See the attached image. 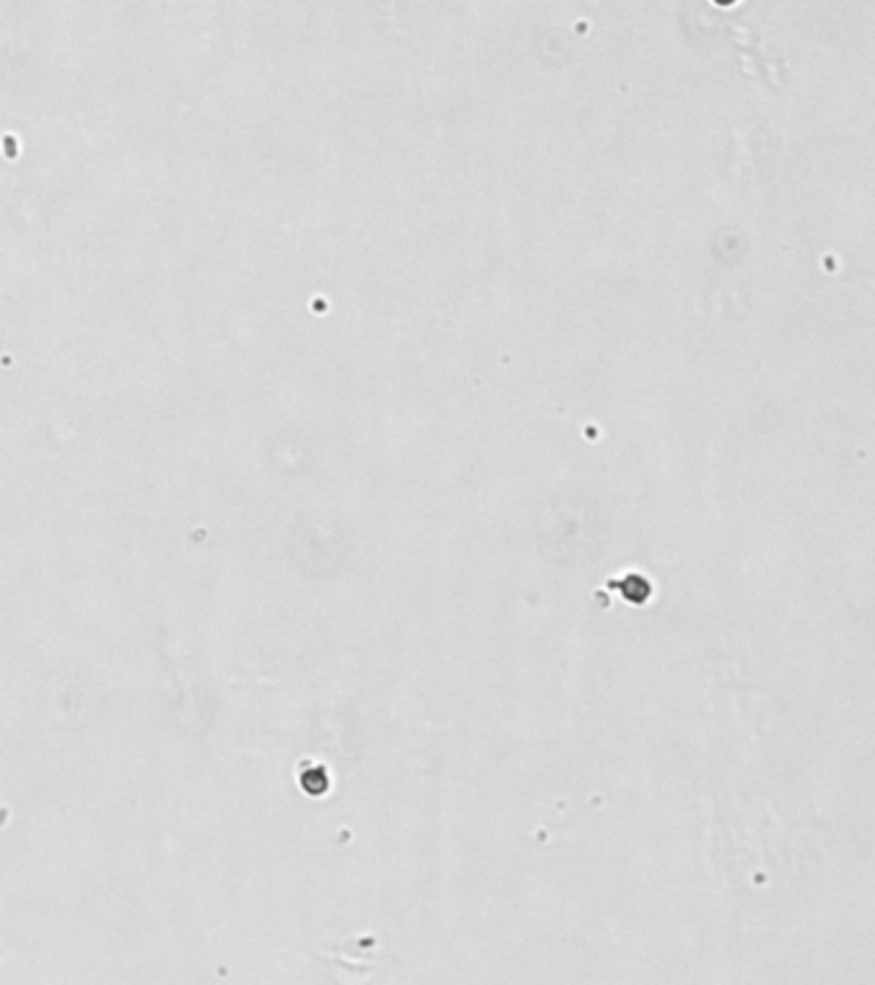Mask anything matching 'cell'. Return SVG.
Wrapping results in <instances>:
<instances>
[{
	"mask_svg": "<svg viewBox=\"0 0 875 985\" xmlns=\"http://www.w3.org/2000/svg\"><path fill=\"white\" fill-rule=\"evenodd\" d=\"M716 3H722V5H730V3H734V0H716Z\"/></svg>",
	"mask_w": 875,
	"mask_h": 985,
	"instance_id": "6da1fadb",
	"label": "cell"
}]
</instances>
